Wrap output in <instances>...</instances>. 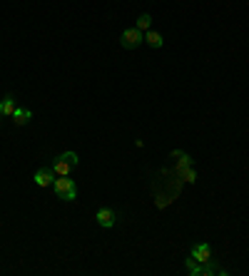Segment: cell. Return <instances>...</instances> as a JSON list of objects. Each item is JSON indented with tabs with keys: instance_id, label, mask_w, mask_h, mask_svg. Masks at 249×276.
<instances>
[{
	"instance_id": "6da1fadb",
	"label": "cell",
	"mask_w": 249,
	"mask_h": 276,
	"mask_svg": "<svg viewBox=\"0 0 249 276\" xmlns=\"http://www.w3.org/2000/svg\"><path fill=\"white\" fill-rule=\"evenodd\" d=\"M52 189H55V196L63 199V202H75L78 199V184L70 177H55Z\"/></svg>"
},
{
	"instance_id": "7a4b0ae2",
	"label": "cell",
	"mask_w": 249,
	"mask_h": 276,
	"mask_svg": "<svg viewBox=\"0 0 249 276\" xmlns=\"http://www.w3.org/2000/svg\"><path fill=\"white\" fill-rule=\"evenodd\" d=\"M78 154L75 152H65V154H58L55 157V162H52V172L58 174V177H67L75 167H78Z\"/></svg>"
},
{
	"instance_id": "3957f363",
	"label": "cell",
	"mask_w": 249,
	"mask_h": 276,
	"mask_svg": "<svg viewBox=\"0 0 249 276\" xmlns=\"http://www.w3.org/2000/svg\"><path fill=\"white\" fill-rule=\"evenodd\" d=\"M142 43H145V33H140L137 28H127V30H122V35H120V45L125 50L140 48Z\"/></svg>"
},
{
	"instance_id": "277c9868",
	"label": "cell",
	"mask_w": 249,
	"mask_h": 276,
	"mask_svg": "<svg viewBox=\"0 0 249 276\" xmlns=\"http://www.w3.org/2000/svg\"><path fill=\"white\" fill-rule=\"evenodd\" d=\"M95 219H98V224L102 229H112L117 222V211L110 209V207H100V209L95 211Z\"/></svg>"
},
{
	"instance_id": "5b68a950",
	"label": "cell",
	"mask_w": 249,
	"mask_h": 276,
	"mask_svg": "<svg viewBox=\"0 0 249 276\" xmlns=\"http://www.w3.org/2000/svg\"><path fill=\"white\" fill-rule=\"evenodd\" d=\"M189 257L197 264H207V261H212V246L209 244H195L189 249Z\"/></svg>"
},
{
	"instance_id": "8992f818",
	"label": "cell",
	"mask_w": 249,
	"mask_h": 276,
	"mask_svg": "<svg viewBox=\"0 0 249 276\" xmlns=\"http://www.w3.org/2000/svg\"><path fill=\"white\" fill-rule=\"evenodd\" d=\"M55 172L52 169H37L33 174V182L37 184V187H52V182H55Z\"/></svg>"
},
{
	"instance_id": "52a82bcc",
	"label": "cell",
	"mask_w": 249,
	"mask_h": 276,
	"mask_svg": "<svg viewBox=\"0 0 249 276\" xmlns=\"http://www.w3.org/2000/svg\"><path fill=\"white\" fill-rule=\"evenodd\" d=\"M30 117H33V112H30L28 107H15V110H13V117H10V120L15 122L17 127H23V125H28V122H30Z\"/></svg>"
},
{
	"instance_id": "ba28073f",
	"label": "cell",
	"mask_w": 249,
	"mask_h": 276,
	"mask_svg": "<svg viewBox=\"0 0 249 276\" xmlns=\"http://www.w3.org/2000/svg\"><path fill=\"white\" fill-rule=\"evenodd\" d=\"M15 95H5L0 100V117H13V110H15Z\"/></svg>"
},
{
	"instance_id": "9c48e42d",
	"label": "cell",
	"mask_w": 249,
	"mask_h": 276,
	"mask_svg": "<svg viewBox=\"0 0 249 276\" xmlns=\"http://www.w3.org/2000/svg\"><path fill=\"white\" fill-rule=\"evenodd\" d=\"M145 43H147L149 48H162V45H165L162 35L155 33V30H147V33H145Z\"/></svg>"
},
{
	"instance_id": "30bf717a",
	"label": "cell",
	"mask_w": 249,
	"mask_h": 276,
	"mask_svg": "<svg viewBox=\"0 0 249 276\" xmlns=\"http://www.w3.org/2000/svg\"><path fill=\"white\" fill-rule=\"evenodd\" d=\"M140 33H147L149 28H152V15H147V13H142V15L137 17V25H135Z\"/></svg>"
},
{
	"instance_id": "8fae6325",
	"label": "cell",
	"mask_w": 249,
	"mask_h": 276,
	"mask_svg": "<svg viewBox=\"0 0 249 276\" xmlns=\"http://www.w3.org/2000/svg\"><path fill=\"white\" fill-rule=\"evenodd\" d=\"M177 172H180V177H182L184 182H189V184H195V182H197V172L192 169V164H189V167H182V169H177Z\"/></svg>"
}]
</instances>
